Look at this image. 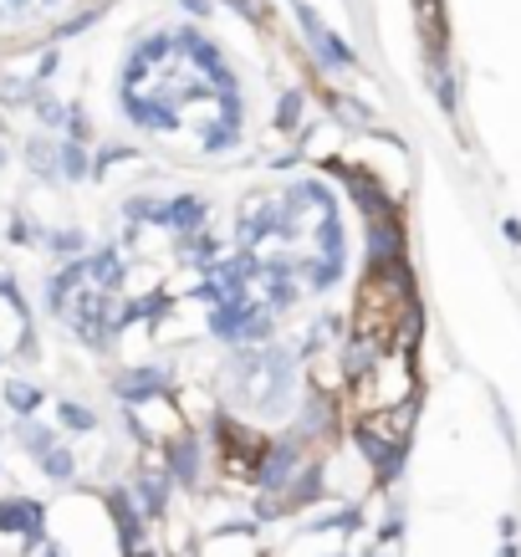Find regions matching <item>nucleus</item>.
<instances>
[{
	"label": "nucleus",
	"instance_id": "obj_24",
	"mask_svg": "<svg viewBox=\"0 0 521 557\" xmlns=\"http://www.w3.org/2000/svg\"><path fill=\"white\" fill-rule=\"evenodd\" d=\"M11 435L21 440V450H26L32 460H41L51 445H62V430H57V424H47L41 414H36V420H16V424H11Z\"/></svg>",
	"mask_w": 521,
	"mask_h": 557
},
{
	"label": "nucleus",
	"instance_id": "obj_21",
	"mask_svg": "<svg viewBox=\"0 0 521 557\" xmlns=\"http://www.w3.org/2000/svg\"><path fill=\"white\" fill-rule=\"evenodd\" d=\"M57 180H62V189L92 185V149L72 144V138H57Z\"/></svg>",
	"mask_w": 521,
	"mask_h": 557
},
{
	"label": "nucleus",
	"instance_id": "obj_32",
	"mask_svg": "<svg viewBox=\"0 0 521 557\" xmlns=\"http://www.w3.org/2000/svg\"><path fill=\"white\" fill-rule=\"evenodd\" d=\"M491 409H496V430H501L506 450H511V456H517V420H511V409L501 405V394H491Z\"/></svg>",
	"mask_w": 521,
	"mask_h": 557
},
{
	"label": "nucleus",
	"instance_id": "obj_33",
	"mask_svg": "<svg viewBox=\"0 0 521 557\" xmlns=\"http://www.w3.org/2000/svg\"><path fill=\"white\" fill-rule=\"evenodd\" d=\"M271 174H297L302 170V149H286V153H271V159H261Z\"/></svg>",
	"mask_w": 521,
	"mask_h": 557
},
{
	"label": "nucleus",
	"instance_id": "obj_6",
	"mask_svg": "<svg viewBox=\"0 0 521 557\" xmlns=\"http://www.w3.org/2000/svg\"><path fill=\"white\" fill-rule=\"evenodd\" d=\"M119 113L128 119L134 134H149V138L179 134V108L164 92H153V87H119Z\"/></svg>",
	"mask_w": 521,
	"mask_h": 557
},
{
	"label": "nucleus",
	"instance_id": "obj_10",
	"mask_svg": "<svg viewBox=\"0 0 521 557\" xmlns=\"http://www.w3.org/2000/svg\"><path fill=\"white\" fill-rule=\"evenodd\" d=\"M394 261H409V225H404V215L363 220V271L394 267Z\"/></svg>",
	"mask_w": 521,
	"mask_h": 557
},
{
	"label": "nucleus",
	"instance_id": "obj_43",
	"mask_svg": "<svg viewBox=\"0 0 521 557\" xmlns=\"http://www.w3.org/2000/svg\"><path fill=\"white\" fill-rule=\"evenodd\" d=\"M41 5H62V0H41Z\"/></svg>",
	"mask_w": 521,
	"mask_h": 557
},
{
	"label": "nucleus",
	"instance_id": "obj_41",
	"mask_svg": "<svg viewBox=\"0 0 521 557\" xmlns=\"http://www.w3.org/2000/svg\"><path fill=\"white\" fill-rule=\"evenodd\" d=\"M41 557H67V553H62L57 542H47V547H41Z\"/></svg>",
	"mask_w": 521,
	"mask_h": 557
},
{
	"label": "nucleus",
	"instance_id": "obj_19",
	"mask_svg": "<svg viewBox=\"0 0 521 557\" xmlns=\"http://www.w3.org/2000/svg\"><path fill=\"white\" fill-rule=\"evenodd\" d=\"M424 77H430V92H435V102L445 108V119H460V77H455V67H450V51L424 57Z\"/></svg>",
	"mask_w": 521,
	"mask_h": 557
},
{
	"label": "nucleus",
	"instance_id": "obj_15",
	"mask_svg": "<svg viewBox=\"0 0 521 557\" xmlns=\"http://www.w3.org/2000/svg\"><path fill=\"white\" fill-rule=\"evenodd\" d=\"M169 251H174V261H179L185 271H204L231 251V240H220L215 231H195V236H174L169 240Z\"/></svg>",
	"mask_w": 521,
	"mask_h": 557
},
{
	"label": "nucleus",
	"instance_id": "obj_30",
	"mask_svg": "<svg viewBox=\"0 0 521 557\" xmlns=\"http://www.w3.org/2000/svg\"><path fill=\"white\" fill-rule=\"evenodd\" d=\"M57 138H72V144H98V128H92V119H87V108L83 102H67V123H62V134Z\"/></svg>",
	"mask_w": 521,
	"mask_h": 557
},
{
	"label": "nucleus",
	"instance_id": "obj_22",
	"mask_svg": "<svg viewBox=\"0 0 521 557\" xmlns=\"http://www.w3.org/2000/svg\"><path fill=\"white\" fill-rule=\"evenodd\" d=\"M36 251H47L51 261H77V256L92 251V240H87L83 225H47L41 231V246Z\"/></svg>",
	"mask_w": 521,
	"mask_h": 557
},
{
	"label": "nucleus",
	"instance_id": "obj_28",
	"mask_svg": "<svg viewBox=\"0 0 521 557\" xmlns=\"http://www.w3.org/2000/svg\"><path fill=\"white\" fill-rule=\"evenodd\" d=\"M41 231H47V225H41V220H32L21 205L5 215V240H11V246H21V251H36V246H41Z\"/></svg>",
	"mask_w": 521,
	"mask_h": 557
},
{
	"label": "nucleus",
	"instance_id": "obj_3",
	"mask_svg": "<svg viewBox=\"0 0 521 557\" xmlns=\"http://www.w3.org/2000/svg\"><path fill=\"white\" fill-rule=\"evenodd\" d=\"M185 373L174 358H144V363H119V369L108 373V388H113V399L119 409H134V405H149L159 394H174Z\"/></svg>",
	"mask_w": 521,
	"mask_h": 557
},
{
	"label": "nucleus",
	"instance_id": "obj_31",
	"mask_svg": "<svg viewBox=\"0 0 521 557\" xmlns=\"http://www.w3.org/2000/svg\"><path fill=\"white\" fill-rule=\"evenodd\" d=\"M62 72V47H41V57H36V67H32V83H41V87H51V77Z\"/></svg>",
	"mask_w": 521,
	"mask_h": 557
},
{
	"label": "nucleus",
	"instance_id": "obj_29",
	"mask_svg": "<svg viewBox=\"0 0 521 557\" xmlns=\"http://www.w3.org/2000/svg\"><path fill=\"white\" fill-rule=\"evenodd\" d=\"M128 159H138V144H92V180H108Z\"/></svg>",
	"mask_w": 521,
	"mask_h": 557
},
{
	"label": "nucleus",
	"instance_id": "obj_34",
	"mask_svg": "<svg viewBox=\"0 0 521 557\" xmlns=\"http://www.w3.org/2000/svg\"><path fill=\"white\" fill-rule=\"evenodd\" d=\"M399 537H404V511L394 507V511L384 517V522H379V547H394Z\"/></svg>",
	"mask_w": 521,
	"mask_h": 557
},
{
	"label": "nucleus",
	"instance_id": "obj_9",
	"mask_svg": "<svg viewBox=\"0 0 521 557\" xmlns=\"http://www.w3.org/2000/svg\"><path fill=\"white\" fill-rule=\"evenodd\" d=\"M102 511H108V522H113V537H119V553H134V547H144L149 542L153 527L144 522V511L134 507V496H128V486L123 481H108V486L98 491Z\"/></svg>",
	"mask_w": 521,
	"mask_h": 557
},
{
	"label": "nucleus",
	"instance_id": "obj_16",
	"mask_svg": "<svg viewBox=\"0 0 521 557\" xmlns=\"http://www.w3.org/2000/svg\"><path fill=\"white\" fill-rule=\"evenodd\" d=\"M307 102H312L307 98V87H297V83L282 87V98H276V108H271V134L286 138V144H297V134L312 123L307 119Z\"/></svg>",
	"mask_w": 521,
	"mask_h": 557
},
{
	"label": "nucleus",
	"instance_id": "obj_35",
	"mask_svg": "<svg viewBox=\"0 0 521 557\" xmlns=\"http://www.w3.org/2000/svg\"><path fill=\"white\" fill-rule=\"evenodd\" d=\"M179 5H185L195 21H210V16H215V0H179Z\"/></svg>",
	"mask_w": 521,
	"mask_h": 557
},
{
	"label": "nucleus",
	"instance_id": "obj_13",
	"mask_svg": "<svg viewBox=\"0 0 521 557\" xmlns=\"http://www.w3.org/2000/svg\"><path fill=\"white\" fill-rule=\"evenodd\" d=\"M77 292H87V261L83 256H77V261H57V271H51L47 287H41V312H47V318H62Z\"/></svg>",
	"mask_w": 521,
	"mask_h": 557
},
{
	"label": "nucleus",
	"instance_id": "obj_2",
	"mask_svg": "<svg viewBox=\"0 0 521 557\" xmlns=\"http://www.w3.org/2000/svg\"><path fill=\"white\" fill-rule=\"evenodd\" d=\"M159 456H164V471L174 481V491H185L195 502H204L215 491V456H210L200 430H179L174 440L159 445Z\"/></svg>",
	"mask_w": 521,
	"mask_h": 557
},
{
	"label": "nucleus",
	"instance_id": "obj_27",
	"mask_svg": "<svg viewBox=\"0 0 521 557\" xmlns=\"http://www.w3.org/2000/svg\"><path fill=\"white\" fill-rule=\"evenodd\" d=\"M108 16V5H102V0H92V5H83V11H72L67 21H57V26H51V47H62V41H72V36H83V32H92V26H98V21Z\"/></svg>",
	"mask_w": 521,
	"mask_h": 557
},
{
	"label": "nucleus",
	"instance_id": "obj_14",
	"mask_svg": "<svg viewBox=\"0 0 521 557\" xmlns=\"http://www.w3.org/2000/svg\"><path fill=\"white\" fill-rule=\"evenodd\" d=\"M0 405L11 409V420H36L51 405V394H47V384H36L26 373H5L0 379Z\"/></svg>",
	"mask_w": 521,
	"mask_h": 557
},
{
	"label": "nucleus",
	"instance_id": "obj_23",
	"mask_svg": "<svg viewBox=\"0 0 521 557\" xmlns=\"http://www.w3.org/2000/svg\"><path fill=\"white\" fill-rule=\"evenodd\" d=\"M26 113L36 119L41 134H62V123H67V102L57 98L51 87H32V98H26Z\"/></svg>",
	"mask_w": 521,
	"mask_h": 557
},
{
	"label": "nucleus",
	"instance_id": "obj_38",
	"mask_svg": "<svg viewBox=\"0 0 521 557\" xmlns=\"http://www.w3.org/2000/svg\"><path fill=\"white\" fill-rule=\"evenodd\" d=\"M0 5H5V16H26L32 11V0H0Z\"/></svg>",
	"mask_w": 521,
	"mask_h": 557
},
{
	"label": "nucleus",
	"instance_id": "obj_44",
	"mask_svg": "<svg viewBox=\"0 0 521 557\" xmlns=\"http://www.w3.org/2000/svg\"><path fill=\"white\" fill-rule=\"evenodd\" d=\"M0 369H5V348H0Z\"/></svg>",
	"mask_w": 521,
	"mask_h": 557
},
{
	"label": "nucleus",
	"instance_id": "obj_1",
	"mask_svg": "<svg viewBox=\"0 0 521 557\" xmlns=\"http://www.w3.org/2000/svg\"><path fill=\"white\" fill-rule=\"evenodd\" d=\"M282 318L266 312L256 297H240V302H220L204 312V338L220 343V348H261V343L276 338Z\"/></svg>",
	"mask_w": 521,
	"mask_h": 557
},
{
	"label": "nucleus",
	"instance_id": "obj_17",
	"mask_svg": "<svg viewBox=\"0 0 521 557\" xmlns=\"http://www.w3.org/2000/svg\"><path fill=\"white\" fill-rule=\"evenodd\" d=\"M21 164L47 189H62V180H57V134H41V128H36L32 138H21Z\"/></svg>",
	"mask_w": 521,
	"mask_h": 557
},
{
	"label": "nucleus",
	"instance_id": "obj_8",
	"mask_svg": "<svg viewBox=\"0 0 521 557\" xmlns=\"http://www.w3.org/2000/svg\"><path fill=\"white\" fill-rule=\"evenodd\" d=\"M210 215H215V205L204 200L200 189H179V195H159V200H153L149 225H153V231H164V236L174 240V236L210 231Z\"/></svg>",
	"mask_w": 521,
	"mask_h": 557
},
{
	"label": "nucleus",
	"instance_id": "obj_36",
	"mask_svg": "<svg viewBox=\"0 0 521 557\" xmlns=\"http://www.w3.org/2000/svg\"><path fill=\"white\" fill-rule=\"evenodd\" d=\"M501 236H506V246H521V220L517 215L501 220Z\"/></svg>",
	"mask_w": 521,
	"mask_h": 557
},
{
	"label": "nucleus",
	"instance_id": "obj_5",
	"mask_svg": "<svg viewBox=\"0 0 521 557\" xmlns=\"http://www.w3.org/2000/svg\"><path fill=\"white\" fill-rule=\"evenodd\" d=\"M0 537H16L21 557L41 553V547L51 542L47 502H36V496H26V491H5V496H0Z\"/></svg>",
	"mask_w": 521,
	"mask_h": 557
},
{
	"label": "nucleus",
	"instance_id": "obj_11",
	"mask_svg": "<svg viewBox=\"0 0 521 557\" xmlns=\"http://www.w3.org/2000/svg\"><path fill=\"white\" fill-rule=\"evenodd\" d=\"M388 354L384 333H363V327H353L348 322V333H343V343L333 348V363L337 373H343V384H358L363 373H373V363Z\"/></svg>",
	"mask_w": 521,
	"mask_h": 557
},
{
	"label": "nucleus",
	"instance_id": "obj_12",
	"mask_svg": "<svg viewBox=\"0 0 521 557\" xmlns=\"http://www.w3.org/2000/svg\"><path fill=\"white\" fill-rule=\"evenodd\" d=\"M87 261V287L102 292V297H123L128 292V271H134V256L123 251L119 240H102L83 256Z\"/></svg>",
	"mask_w": 521,
	"mask_h": 557
},
{
	"label": "nucleus",
	"instance_id": "obj_7",
	"mask_svg": "<svg viewBox=\"0 0 521 557\" xmlns=\"http://www.w3.org/2000/svg\"><path fill=\"white\" fill-rule=\"evenodd\" d=\"M291 16H297V26H302L307 36V51H312V62H318L327 77H337V72H353L358 67V51L343 41L337 32H327L322 26V16L307 5V0H291Z\"/></svg>",
	"mask_w": 521,
	"mask_h": 557
},
{
	"label": "nucleus",
	"instance_id": "obj_4",
	"mask_svg": "<svg viewBox=\"0 0 521 557\" xmlns=\"http://www.w3.org/2000/svg\"><path fill=\"white\" fill-rule=\"evenodd\" d=\"M302 466H307V450L286 435V430H276V435H266V445H261V456H256V466H251L246 491H256V496H282V491L297 481Z\"/></svg>",
	"mask_w": 521,
	"mask_h": 557
},
{
	"label": "nucleus",
	"instance_id": "obj_40",
	"mask_svg": "<svg viewBox=\"0 0 521 557\" xmlns=\"http://www.w3.org/2000/svg\"><path fill=\"white\" fill-rule=\"evenodd\" d=\"M496 557H521V547H517V542H501V553H496Z\"/></svg>",
	"mask_w": 521,
	"mask_h": 557
},
{
	"label": "nucleus",
	"instance_id": "obj_26",
	"mask_svg": "<svg viewBox=\"0 0 521 557\" xmlns=\"http://www.w3.org/2000/svg\"><path fill=\"white\" fill-rule=\"evenodd\" d=\"M302 532L307 537H318V532H343V537H353V532H363V507L348 502V507H337V511H318Z\"/></svg>",
	"mask_w": 521,
	"mask_h": 557
},
{
	"label": "nucleus",
	"instance_id": "obj_42",
	"mask_svg": "<svg viewBox=\"0 0 521 557\" xmlns=\"http://www.w3.org/2000/svg\"><path fill=\"white\" fill-rule=\"evenodd\" d=\"M5 164H11V149H5V138H0V174H5Z\"/></svg>",
	"mask_w": 521,
	"mask_h": 557
},
{
	"label": "nucleus",
	"instance_id": "obj_45",
	"mask_svg": "<svg viewBox=\"0 0 521 557\" xmlns=\"http://www.w3.org/2000/svg\"><path fill=\"white\" fill-rule=\"evenodd\" d=\"M333 557H353V553H333Z\"/></svg>",
	"mask_w": 521,
	"mask_h": 557
},
{
	"label": "nucleus",
	"instance_id": "obj_46",
	"mask_svg": "<svg viewBox=\"0 0 521 557\" xmlns=\"http://www.w3.org/2000/svg\"><path fill=\"white\" fill-rule=\"evenodd\" d=\"M102 5H113V0H102Z\"/></svg>",
	"mask_w": 521,
	"mask_h": 557
},
{
	"label": "nucleus",
	"instance_id": "obj_18",
	"mask_svg": "<svg viewBox=\"0 0 521 557\" xmlns=\"http://www.w3.org/2000/svg\"><path fill=\"white\" fill-rule=\"evenodd\" d=\"M51 420H57L62 435H98L102 430V414L87 399H77V394H57L51 399Z\"/></svg>",
	"mask_w": 521,
	"mask_h": 557
},
{
	"label": "nucleus",
	"instance_id": "obj_20",
	"mask_svg": "<svg viewBox=\"0 0 521 557\" xmlns=\"http://www.w3.org/2000/svg\"><path fill=\"white\" fill-rule=\"evenodd\" d=\"M322 108L333 113V123L343 134H373V128H379V123H373V108L358 102L353 92H322Z\"/></svg>",
	"mask_w": 521,
	"mask_h": 557
},
{
	"label": "nucleus",
	"instance_id": "obj_39",
	"mask_svg": "<svg viewBox=\"0 0 521 557\" xmlns=\"http://www.w3.org/2000/svg\"><path fill=\"white\" fill-rule=\"evenodd\" d=\"M119 557H164V553H159L153 542H144V547H134V553H119Z\"/></svg>",
	"mask_w": 521,
	"mask_h": 557
},
{
	"label": "nucleus",
	"instance_id": "obj_37",
	"mask_svg": "<svg viewBox=\"0 0 521 557\" xmlns=\"http://www.w3.org/2000/svg\"><path fill=\"white\" fill-rule=\"evenodd\" d=\"M517 532H521V522L506 511V517H501V542H517Z\"/></svg>",
	"mask_w": 521,
	"mask_h": 557
},
{
	"label": "nucleus",
	"instance_id": "obj_25",
	"mask_svg": "<svg viewBox=\"0 0 521 557\" xmlns=\"http://www.w3.org/2000/svg\"><path fill=\"white\" fill-rule=\"evenodd\" d=\"M36 471H41V481H51V486H72V481L83 475V466H77V445H51L47 456L36 460Z\"/></svg>",
	"mask_w": 521,
	"mask_h": 557
}]
</instances>
